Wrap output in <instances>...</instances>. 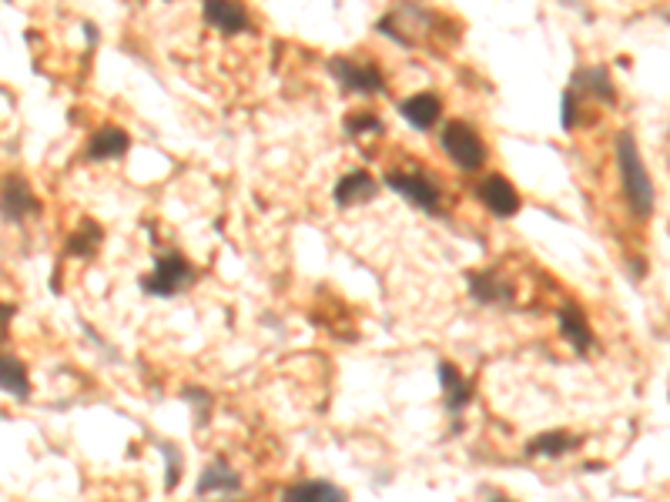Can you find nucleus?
<instances>
[{"instance_id": "obj_1", "label": "nucleus", "mask_w": 670, "mask_h": 502, "mask_svg": "<svg viewBox=\"0 0 670 502\" xmlns=\"http://www.w3.org/2000/svg\"><path fill=\"white\" fill-rule=\"evenodd\" d=\"M614 148H617V168H620V181H624V198H627L630 215L647 221L657 208V188H654V178H650L644 158H640L634 131H627V128L620 131Z\"/></svg>"}, {"instance_id": "obj_2", "label": "nucleus", "mask_w": 670, "mask_h": 502, "mask_svg": "<svg viewBox=\"0 0 670 502\" xmlns=\"http://www.w3.org/2000/svg\"><path fill=\"white\" fill-rule=\"evenodd\" d=\"M198 278V268L188 262L181 251H161L155 258V272L151 275H141V292L151 295V298H175L181 295L185 288L195 285Z\"/></svg>"}, {"instance_id": "obj_3", "label": "nucleus", "mask_w": 670, "mask_h": 502, "mask_svg": "<svg viewBox=\"0 0 670 502\" xmlns=\"http://www.w3.org/2000/svg\"><path fill=\"white\" fill-rule=\"evenodd\" d=\"M439 144H443L446 158L463 171H480L486 164V144L466 121H446L439 131Z\"/></svg>"}, {"instance_id": "obj_4", "label": "nucleus", "mask_w": 670, "mask_h": 502, "mask_svg": "<svg viewBox=\"0 0 670 502\" xmlns=\"http://www.w3.org/2000/svg\"><path fill=\"white\" fill-rule=\"evenodd\" d=\"M386 185L402 195L413 208L426 211V215L439 218L443 215V191H439L436 178L423 175V171H413V175H406V171H389L386 175Z\"/></svg>"}, {"instance_id": "obj_5", "label": "nucleus", "mask_w": 670, "mask_h": 502, "mask_svg": "<svg viewBox=\"0 0 670 502\" xmlns=\"http://www.w3.org/2000/svg\"><path fill=\"white\" fill-rule=\"evenodd\" d=\"M329 74L342 84V91L349 94H382L386 91V77L376 64H359L349 57H332Z\"/></svg>"}, {"instance_id": "obj_6", "label": "nucleus", "mask_w": 670, "mask_h": 502, "mask_svg": "<svg viewBox=\"0 0 670 502\" xmlns=\"http://www.w3.org/2000/svg\"><path fill=\"white\" fill-rule=\"evenodd\" d=\"M41 211V201L34 198L31 185L21 178V175H11L4 181V188H0V215L7 221H14V225H21L24 218H31Z\"/></svg>"}, {"instance_id": "obj_7", "label": "nucleus", "mask_w": 670, "mask_h": 502, "mask_svg": "<svg viewBox=\"0 0 670 502\" xmlns=\"http://www.w3.org/2000/svg\"><path fill=\"white\" fill-rule=\"evenodd\" d=\"M476 198H480V205H486V211L496 218H513L516 211H520V195H516V188L510 185V178L503 175L483 178L480 185H476Z\"/></svg>"}, {"instance_id": "obj_8", "label": "nucleus", "mask_w": 670, "mask_h": 502, "mask_svg": "<svg viewBox=\"0 0 670 502\" xmlns=\"http://www.w3.org/2000/svg\"><path fill=\"white\" fill-rule=\"evenodd\" d=\"M205 24L228 37L252 31V17L238 0H205Z\"/></svg>"}, {"instance_id": "obj_9", "label": "nucleus", "mask_w": 670, "mask_h": 502, "mask_svg": "<svg viewBox=\"0 0 670 502\" xmlns=\"http://www.w3.org/2000/svg\"><path fill=\"white\" fill-rule=\"evenodd\" d=\"M436 375H439V385H443V405H446V412L459 415L469 402H473V382H469L466 375L459 372L449 359H439L436 362Z\"/></svg>"}, {"instance_id": "obj_10", "label": "nucleus", "mask_w": 670, "mask_h": 502, "mask_svg": "<svg viewBox=\"0 0 670 502\" xmlns=\"http://www.w3.org/2000/svg\"><path fill=\"white\" fill-rule=\"evenodd\" d=\"M379 195V185L376 178L369 175V171H349V175H342L339 181H335V205L339 208H356V205H366V201H372Z\"/></svg>"}, {"instance_id": "obj_11", "label": "nucleus", "mask_w": 670, "mask_h": 502, "mask_svg": "<svg viewBox=\"0 0 670 502\" xmlns=\"http://www.w3.org/2000/svg\"><path fill=\"white\" fill-rule=\"evenodd\" d=\"M466 288L469 295H473V302L480 305H513V285H506L493 268H486V272H469Z\"/></svg>"}, {"instance_id": "obj_12", "label": "nucleus", "mask_w": 670, "mask_h": 502, "mask_svg": "<svg viewBox=\"0 0 670 502\" xmlns=\"http://www.w3.org/2000/svg\"><path fill=\"white\" fill-rule=\"evenodd\" d=\"M557 325H560L563 339H567L580 355H587L593 345H597V339H593V328L587 322V315H583L577 305H563L560 312H557Z\"/></svg>"}, {"instance_id": "obj_13", "label": "nucleus", "mask_w": 670, "mask_h": 502, "mask_svg": "<svg viewBox=\"0 0 670 502\" xmlns=\"http://www.w3.org/2000/svg\"><path fill=\"white\" fill-rule=\"evenodd\" d=\"M399 114L409 121V128L429 131L439 121V114H443V101H439L433 91H423V94H413V98L402 101L399 104Z\"/></svg>"}, {"instance_id": "obj_14", "label": "nucleus", "mask_w": 670, "mask_h": 502, "mask_svg": "<svg viewBox=\"0 0 670 502\" xmlns=\"http://www.w3.org/2000/svg\"><path fill=\"white\" fill-rule=\"evenodd\" d=\"M570 88L577 94H593L597 101L617 104V88L610 84L607 67H577L570 77Z\"/></svg>"}, {"instance_id": "obj_15", "label": "nucleus", "mask_w": 670, "mask_h": 502, "mask_svg": "<svg viewBox=\"0 0 670 502\" xmlns=\"http://www.w3.org/2000/svg\"><path fill=\"white\" fill-rule=\"evenodd\" d=\"M212 492H242V476L232 469L228 459H212L198 479V496H212Z\"/></svg>"}, {"instance_id": "obj_16", "label": "nucleus", "mask_w": 670, "mask_h": 502, "mask_svg": "<svg viewBox=\"0 0 670 502\" xmlns=\"http://www.w3.org/2000/svg\"><path fill=\"white\" fill-rule=\"evenodd\" d=\"M128 148H131L128 131L114 128V124H104V128L94 131V138L88 144V158L91 161H114V158H124Z\"/></svg>"}, {"instance_id": "obj_17", "label": "nucleus", "mask_w": 670, "mask_h": 502, "mask_svg": "<svg viewBox=\"0 0 670 502\" xmlns=\"http://www.w3.org/2000/svg\"><path fill=\"white\" fill-rule=\"evenodd\" d=\"M0 392L14 395L21 402L31 399V379H27L24 362L14 359V355H0Z\"/></svg>"}, {"instance_id": "obj_18", "label": "nucleus", "mask_w": 670, "mask_h": 502, "mask_svg": "<svg viewBox=\"0 0 670 502\" xmlns=\"http://www.w3.org/2000/svg\"><path fill=\"white\" fill-rule=\"evenodd\" d=\"M573 446H577V439H573L570 432L557 429V432H543V436L530 439V446H526V452H530V456H550V459H560V456H567V452H570Z\"/></svg>"}, {"instance_id": "obj_19", "label": "nucleus", "mask_w": 670, "mask_h": 502, "mask_svg": "<svg viewBox=\"0 0 670 502\" xmlns=\"http://www.w3.org/2000/svg\"><path fill=\"white\" fill-rule=\"evenodd\" d=\"M101 238H104V231H101L98 221H91V218H88V221H81V228L74 231L71 241H67V255H74V258H91L94 251H98Z\"/></svg>"}, {"instance_id": "obj_20", "label": "nucleus", "mask_w": 670, "mask_h": 502, "mask_svg": "<svg viewBox=\"0 0 670 502\" xmlns=\"http://www.w3.org/2000/svg\"><path fill=\"white\" fill-rule=\"evenodd\" d=\"M285 499H346V489H339V486H332V482H295V486H289L282 492Z\"/></svg>"}, {"instance_id": "obj_21", "label": "nucleus", "mask_w": 670, "mask_h": 502, "mask_svg": "<svg viewBox=\"0 0 670 502\" xmlns=\"http://www.w3.org/2000/svg\"><path fill=\"white\" fill-rule=\"evenodd\" d=\"M346 131L352 134V138H366V134H382L386 128H382V121L376 118V114H349Z\"/></svg>"}, {"instance_id": "obj_22", "label": "nucleus", "mask_w": 670, "mask_h": 502, "mask_svg": "<svg viewBox=\"0 0 670 502\" xmlns=\"http://www.w3.org/2000/svg\"><path fill=\"white\" fill-rule=\"evenodd\" d=\"M158 452L165 456V466H168V472H165V489L171 492L181 482V452L171 446V442H158Z\"/></svg>"}, {"instance_id": "obj_23", "label": "nucleus", "mask_w": 670, "mask_h": 502, "mask_svg": "<svg viewBox=\"0 0 670 502\" xmlns=\"http://www.w3.org/2000/svg\"><path fill=\"white\" fill-rule=\"evenodd\" d=\"M560 124L563 131H573V124H577V91H563L560 98Z\"/></svg>"}, {"instance_id": "obj_24", "label": "nucleus", "mask_w": 670, "mask_h": 502, "mask_svg": "<svg viewBox=\"0 0 670 502\" xmlns=\"http://www.w3.org/2000/svg\"><path fill=\"white\" fill-rule=\"evenodd\" d=\"M11 322H14V305L0 302V342H4L7 332H11Z\"/></svg>"}]
</instances>
